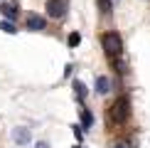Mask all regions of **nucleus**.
Wrapping results in <instances>:
<instances>
[{"mask_svg": "<svg viewBox=\"0 0 150 148\" xmlns=\"http://www.w3.org/2000/svg\"><path fill=\"white\" fill-rule=\"evenodd\" d=\"M101 42H103V49H106V57L118 59L123 54V40H121V35H118V32H106L101 37Z\"/></svg>", "mask_w": 150, "mask_h": 148, "instance_id": "f257e3e1", "label": "nucleus"}, {"mask_svg": "<svg viewBox=\"0 0 150 148\" xmlns=\"http://www.w3.org/2000/svg\"><path fill=\"white\" fill-rule=\"evenodd\" d=\"M108 116H111V121H113V123H126L128 116H130V104H128V99H126V96H118L116 101H113V106L108 109Z\"/></svg>", "mask_w": 150, "mask_h": 148, "instance_id": "f03ea898", "label": "nucleus"}, {"mask_svg": "<svg viewBox=\"0 0 150 148\" xmlns=\"http://www.w3.org/2000/svg\"><path fill=\"white\" fill-rule=\"evenodd\" d=\"M67 8H69V5H67L64 0H47V5H45L47 15L54 17V20H62V17L67 15Z\"/></svg>", "mask_w": 150, "mask_h": 148, "instance_id": "7ed1b4c3", "label": "nucleus"}, {"mask_svg": "<svg viewBox=\"0 0 150 148\" xmlns=\"http://www.w3.org/2000/svg\"><path fill=\"white\" fill-rule=\"evenodd\" d=\"M0 12H3V15L8 17L10 22H15V17L20 15V5H17L15 0H8V3H0Z\"/></svg>", "mask_w": 150, "mask_h": 148, "instance_id": "20e7f679", "label": "nucleus"}, {"mask_svg": "<svg viewBox=\"0 0 150 148\" xmlns=\"http://www.w3.org/2000/svg\"><path fill=\"white\" fill-rule=\"evenodd\" d=\"M47 27V20L42 15H27V30H32V32H40V30Z\"/></svg>", "mask_w": 150, "mask_h": 148, "instance_id": "39448f33", "label": "nucleus"}, {"mask_svg": "<svg viewBox=\"0 0 150 148\" xmlns=\"http://www.w3.org/2000/svg\"><path fill=\"white\" fill-rule=\"evenodd\" d=\"M111 91V79L108 77H96V94H108Z\"/></svg>", "mask_w": 150, "mask_h": 148, "instance_id": "423d86ee", "label": "nucleus"}, {"mask_svg": "<svg viewBox=\"0 0 150 148\" xmlns=\"http://www.w3.org/2000/svg\"><path fill=\"white\" fill-rule=\"evenodd\" d=\"M12 138H15V143L25 146V143H30V131L27 128H15V131H12Z\"/></svg>", "mask_w": 150, "mask_h": 148, "instance_id": "0eeeda50", "label": "nucleus"}, {"mask_svg": "<svg viewBox=\"0 0 150 148\" xmlns=\"http://www.w3.org/2000/svg\"><path fill=\"white\" fill-rule=\"evenodd\" d=\"M93 126V114L89 109H81V128H91Z\"/></svg>", "mask_w": 150, "mask_h": 148, "instance_id": "6e6552de", "label": "nucleus"}, {"mask_svg": "<svg viewBox=\"0 0 150 148\" xmlns=\"http://www.w3.org/2000/svg\"><path fill=\"white\" fill-rule=\"evenodd\" d=\"M96 5H98V10H101L103 15H108V12L113 10V0H96Z\"/></svg>", "mask_w": 150, "mask_h": 148, "instance_id": "1a4fd4ad", "label": "nucleus"}, {"mask_svg": "<svg viewBox=\"0 0 150 148\" xmlns=\"http://www.w3.org/2000/svg\"><path fill=\"white\" fill-rule=\"evenodd\" d=\"M0 30H3V32H8V35H15V32H17L15 22H10V20H3V22H0Z\"/></svg>", "mask_w": 150, "mask_h": 148, "instance_id": "9d476101", "label": "nucleus"}, {"mask_svg": "<svg viewBox=\"0 0 150 148\" xmlns=\"http://www.w3.org/2000/svg\"><path fill=\"white\" fill-rule=\"evenodd\" d=\"M74 91H76V96H79V101H81V99L86 96V86L81 84V82H74Z\"/></svg>", "mask_w": 150, "mask_h": 148, "instance_id": "9b49d317", "label": "nucleus"}, {"mask_svg": "<svg viewBox=\"0 0 150 148\" xmlns=\"http://www.w3.org/2000/svg\"><path fill=\"white\" fill-rule=\"evenodd\" d=\"M67 42H69V47H79V45H81V35H79V32H71Z\"/></svg>", "mask_w": 150, "mask_h": 148, "instance_id": "f8f14e48", "label": "nucleus"}, {"mask_svg": "<svg viewBox=\"0 0 150 148\" xmlns=\"http://www.w3.org/2000/svg\"><path fill=\"white\" fill-rule=\"evenodd\" d=\"M35 148H49V143H45V141H40V143H37Z\"/></svg>", "mask_w": 150, "mask_h": 148, "instance_id": "ddd939ff", "label": "nucleus"}, {"mask_svg": "<svg viewBox=\"0 0 150 148\" xmlns=\"http://www.w3.org/2000/svg\"><path fill=\"white\" fill-rule=\"evenodd\" d=\"M111 148H126V146H123V143H113V146H111Z\"/></svg>", "mask_w": 150, "mask_h": 148, "instance_id": "4468645a", "label": "nucleus"}, {"mask_svg": "<svg viewBox=\"0 0 150 148\" xmlns=\"http://www.w3.org/2000/svg\"><path fill=\"white\" fill-rule=\"evenodd\" d=\"M74 148H81V146H74Z\"/></svg>", "mask_w": 150, "mask_h": 148, "instance_id": "2eb2a0df", "label": "nucleus"}]
</instances>
